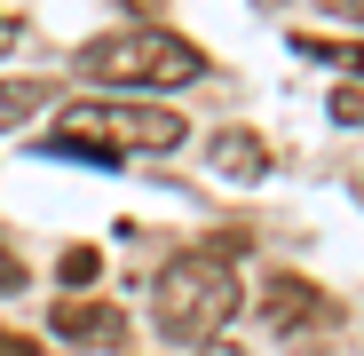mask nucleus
Returning <instances> with one entry per match:
<instances>
[{"instance_id": "obj_1", "label": "nucleus", "mask_w": 364, "mask_h": 356, "mask_svg": "<svg viewBox=\"0 0 364 356\" xmlns=\"http://www.w3.org/2000/svg\"><path fill=\"white\" fill-rule=\"evenodd\" d=\"M182 143H191V127L166 103H72L55 119V135H48V151L103 158V166H119L127 151H182Z\"/></svg>"}, {"instance_id": "obj_10", "label": "nucleus", "mask_w": 364, "mask_h": 356, "mask_svg": "<svg viewBox=\"0 0 364 356\" xmlns=\"http://www.w3.org/2000/svg\"><path fill=\"white\" fill-rule=\"evenodd\" d=\"M16 285H24V261H16L9 246H0V293H16Z\"/></svg>"}, {"instance_id": "obj_8", "label": "nucleus", "mask_w": 364, "mask_h": 356, "mask_svg": "<svg viewBox=\"0 0 364 356\" xmlns=\"http://www.w3.org/2000/svg\"><path fill=\"white\" fill-rule=\"evenodd\" d=\"M48 103V80H0V127H16Z\"/></svg>"}, {"instance_id": "obj_7", "label": "nucleus", "mask_w": 364, "mask_h": 356, "mask_svg": "<svg viewBox=\"0 0 364 356\" xmlns=\"http://www.w3.org/2000/svg\"><path fill=\"white\" fill-rule=\"evenodd\" d=\"M293 55H317V64H341L364 80V40H317V32H293Z\"/></svg>"}, {"instance_id": "obj_12", "label": "nucleus", "mask_w": 364, "mask_h": 356, "mask_svg": "<svg viewBox=\"0 0 364 356\" xmlns=\"http://www.w3.org/2000/svg\"><path fill=\"white\" fill-rule=\"evenodd\" d=\"M325 9H333V16H364V0H325Z\"/></svg>"}, {"instance_id": "obj_11", "label": "nucleus", "mask_w": 364, "mask_h": 356, "mask_svg": "<svg viewBox=\"0 0 364 356\" xmlns=\"http://www.w3.org/2000/svg\"><path fill=\"white\" fill-rule=\"evenodd\" d=\"M16 40H24V24H16V16H9V9H0V55H9V48H16Z\"/></svg>"}, {"instance_id": "obj_4", "label": "nucleus", "mask_w": 364, "mask_h": 356, "mask_svg": "<svg viewBox=\"0 0 364 356\" xmlns=\"http://www.w3.org/2000/svg\"><path fill=\"white\" fill-rule=\"evenodd\" d=\"M262 325H269V333H317V325H333V301H325L317 285H301V277H269Z\"/></svg>"}, {"instance_id": "obj_3", "label": "nucleus", "mask_w": 364, "mask_h": 356, "mask_svg": "<svg viewBox=\"0 0 364 356\" xmlns=\"http://www.w3.org/2000/svg\"><path fill=\"white\" fill-rule=\"evenodd\" d=\"M80 72H87V80H119V87H159V95H174V87H198V80H206V55H198L191 40L159 32V24H127V32L87 40V48H80Z\"/></svg>"}, {"instance_id": "obj_5", "label": "nucleus", "mask_w": 364, "mask_h": 356, "mask_svg": "<svg viewBox=\"0 0 364 356\" xmlns=\"http://www.w3.org/2000/svg\"><path fill=\"white\" fill-rule=\"evenodd\" d=\"M48 325L64 333L72 348H119V340H127V317H119L111 301H55Z\"/></svg>"}, {"instance_id": "obj_9", "label": "nucleus", "mask_w": 364, "mask_h": 356, "mask_svg": "<svg viewBox=\"0 0 364 356\" xmlns=\"http://www.w3.org/2000/svg\"><path fill=\"white\" fill-rule=\"evenodd\" d=\"M95 269H103L95 246H72V254H64V285H95Z\"/></svg>"}, {"instance_id": "obj_6", "label": "nucleus", "mask_w": 364, "mask_h": 356, "mask_svg": "<svg viewBox=\"0 0 364 356\" xmlns=\"http://www.w3.org/2000/svg\"><path fill=\"white\" fill-rule=\"evenodd\" d=\"M214 174H222V183H262V174H269L262 135H254V127H222V135H214Z\"/></svg>"}, {"instance_id": "obj_13", "label": "nucleus", "mask_w": 364, "mask_h": 356, "mask_svg": "<svg viewBox=\"0 0 364 356\" xmlns=\"http://www.w3.org/2000/svg\"><path fill=\"white\" fill-rule=\"evenodd\" d=\"M0 356H32V348H24V340H9V333H0Z\"/></svg>"}, {"instance_id": "obj_2", "label": "nucleus", "mask_w": 364, "mask_h": 356, "mask_svg": "<svg viewBox=\"0 0 364 356\" xmlns=\"http://www.w3.org/2000/svg\"><path fill=\"white\" fill-rule=\"evenodd\" d=\"M151 317L174 340H214L237 317V269H230V254H214V246L174 254L159 269V285H151Z\"/></svg>"}]
</instances>
